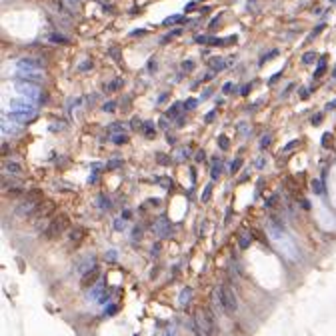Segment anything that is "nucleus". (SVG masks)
<instances>
[{"mask_svg":"<svg viewBox=\"0 0 336 336\" xmlns=\"http://www.w3.org/2000/svg\"><path fill=\"white\" fill-rule=\"evenodd\" d=\"M194 326L198 330L200 336H216L218 334V326H216V318L212 314V310L200 306L194 312Z\"/></svg>","mask_w":336,"mask_h":336,"instance_id":"nucleus-1","label":"nucleus"},{"mask_svg":"<svg viewBox=\"0 0 336 336\" xmlns=\"http://www.w3.org/2000/svg\"><path fill=\"white\" fill-rule=\"evenodd\" d=\"M82 236H84V228H74V230L70 232V240H72L74 244H78L80 240H82Z\"/></svg>","mask_w":336,"mask_h":336,"instance_id":"nucleus-13","label":"nucleus"},{"mask_svg":"<svg viewBox=\"0 0 336 336\" xmlns=\"http://www.w3.org/2000/svg\"><path fill=\"white\" fill-rule=\"evenodd\" d=\"M324 70H326V60H324V58H320V62H318V68H316V72H314V78H320V76L324 74Z\"/></svg>","mask_w":336,"mask_h":336,"instance_id":"nucleus-16","label":"nucleus"},{"mask_svg":"<svg viewBox=\"0 0 336 336\" xmlns=\"http://www.w3.org/2000/svg\"><path fill=\"white\" fill-rule=\"evenodd\" d=\"M182 68H184L186 72H190L192 68H194V62H192V60H184V62H182Z\"/></svg>","mask_w":336,"mask_h":336,"instance_id":"nucleus-34","label":"nucleus"},{"mask_svg":"<svg viewBox=\"0 0 336 336\" xmlns=\"http://www.w3.org/2000/svg\"><path fill=\"white\" fill-rule=\"evenodd\" d=\"M90 66H92V62H84V64L80 66V68H82V70H86V68H90Z\"/></svg>","mask_w":336,"mask_h":336,"instance_id":"nucleus-48","label":"nucleus"},{"mask_svg":"<svg viewBox=\"0 0 336 336\" xmlns=\"http://www.w3.org/2000/svg\"><path fill=\"white\" fill-rule=\"evenodd\" d=\"M312 190L316 192V194H322V184H320L318 180H312Z\"/></svg>","mask_w":336,"mask_h":336,"instance_id":"nucleus-30","label":"nucleus"},{"mask_svg":"<svg viewBox=\"0 0 336 336\" xmlns=\"http://www.w3.org/2000/svg\"><path fill=\"white\" fill-rule=\"evenodd\" d=\"M270 142H272V136H270V134L262 136V138H260V148H268V146H270Z\"/></svg>","mask_w":336,"mask_h":336,"instance_id":"nucleus-24","label":"nucleus"},{"mask_svg":"<svg viewBox=\"0 0 336 336\" xmlns=\"http://www.w3.org/2000/svg\"><path fill=\"white\" fill-rule=\"evenodd\" d=\"M218 146L222 148V150H228V146H230V144H228V138L224 136V134H220V136H218Z\"/></svg>","mask_w":336,"mask_h":336,"instance_id":"nucleus-20","label":"nucleus"},{"mask_svg":"<svg viewBox=\"0 0 336 336\" xmlns=\"http://www.w3.org/2000/svg\"><path fill=\"white\" fill-rule=\"evenodd\" d=\"M314 58H316V52H306V54L302 56V62H304V64H312Z\"/></svg>","mask_w":336,"mask_h":336,"instance_id":"nucleus-19","label":"nucleus"},{"mask_svg":"<svg viewBox=\"0 0 336 336\" xmlns=\"http://www.w3.org/2000/svg\"><path fill=\"white\" fill-rule=\"evenodd\" d=\"M214 298L220 304V308H222L224 314L232 316L234 312L238 310V300H236V294H234V288L230 286L228 282H224V284H220L218 288H216Z\"/></svg>","mask_w":336,"mask_h":336,"instance_id":"nucleus-2","label":"nucleus"},{"mask_svg":"<svg viewBox=\"0 0 336 336\" xmlns=\"http://www.w3.org/2000/svg\"><path fill=\"white\" fill-rule=\"evenodd\" d=\"M330 2H334V4H336V0H330Z\"/></svg>","mask_w":336,"mask_h":336,"instance_id":"nucleus-51","label":"nucleus"},{"mask_svg":"<svg viewBox=\"0 0 336 336\" xmlns=\"http://www.w3.org/2000/svg\"><path fill=\"white\" fill-rule=\"evenodd\" d=\"M298 146H300V140H292L282 148V152H290V150H294V148H298Z\"/></svg>","mask_w":336,"mask_h":336,"instance_id":"nucleus-21","label":"nucleus"},{"mask_svg":"<svg viewBox=\"0 0 336 336\" xmlns=\"http://www.w3.org/2000/svg\"><path fill=\"white\" fill-rule=\"evenodd\" d=\"M322 122V114H316V116H312V124H320Z\"/></svg>","mask_w":336,"mask_h":336,"instance_id":"nucleus-42","label":"nucleus"},{"mask_svg":"<svg viewBox=\"0 0 336 336\" xmlns=\"http://www.w3.org/2000/svg\"><path fill=\"white\" fill-rule=\"evenodd\" d=\"M98 274H100L98 266H94L92 270H88V272L84 274V278H82V286H92L94 282H96V278H98Z\"/></svg>","mask_w":336,"mask_h":336,"instance_id":"nucleus-9","label":"nucleus"},{"mask_svg":"<svg viewBox=\"0 0 336 336\" xmlns=\"http://www.w3.org/2000/svg\"><path fill=\"white\" fill-rule=\"evenodd\" d=\"M178 22H184V18L182 16H170L164 20V26H170V24H178Z\"/></svg>","mask_w":336,"mask_h":336,"instance_id":"nucleus-18","label":"nucleus"},{"mask_svg":"<svg viewBox=\"0 0 336 336\" xmlns=\"http://www.w3.org/2000/svg\"><path fill=\"white\" fill-rule=\"evenodd\" d=\"M322 28H324V24H320V26H316V28H314V30H312V34L308 36V40H312V38H314V36H318V34H320V32H322Z\"/></svg>","mask_w":336,"mask_h":336,"instance_id":"nucleus-33","label":"nucleus"},{"mask_svg":"<svg viewBox=\"0 0 336 336\" xmlns=\"http://www.w3.org/2000/svg\"><path fill=\"white\" fill-rule=\"evenodd\" d=\"M42 200H44V198H42V192L38 190V188L30 190V192L26 194V198H24L22 202L18 204V208H16V214H18V216H30V214L36 210V206L42 202Z\"/></svg>","mask_w":336,"mask_h":336,"instance_id":"nucleus-3","label":"nucleus"},{"mask_svg":"<svg viewBox=\"0 0 336 336\" xmlns=\"http://www.w3.org/2000/svg\"><path fill=\"white\" fill-rule=\"evenodd\" d=\"M204 158H206V154H204V150H198V152H196V162H202V160H204Z\"/></svg>","mask_w":336,"mask_h":336,"instance_id":"nucleus-40","label":"nucleus"},{"mask_svg":"<svg viewBox=\"0 0 336 336\" xmlns=\"http://www.w3.org/2000/svg\"><path fill=\"white\" fill-rule=\"evenodd\" d=\"M108 130H110V132H114V134H120V132H122V124H120V122H114L112 126L108 128Z\"/></svg>","mask_w":336,"mask_h":336,"instance_id":"nucleus-29","label":"nucleus"},{"mask_svg":"<svg viewBox=\"0 0 336 336\" xmlns=\"http://www.w3.org/2000/svg\"><path fill=\"white\" fill-rule=\"evenodd\" d=\"M214 116H216V110H212V112H208V114H206L204 122H212V120H214Z\"/></svg>","mask_w":336,"mask_h":336,"instance_id":"nucleus-39","label":"nucleus"},{"mask_svg":"<svg viewBox=\"0 0 336 336\" xmlns=\"http://www.w3.org/2000/svg\"><path fill=\"white\" fill-rule=\"evenodd\" d=\"M54 208H56V204L52 202V200H42V202L36 206V210L28 216V218H30V222L34 224V226H38V224H40V220H46L48 216L54 212Z\"/></svg>","mask_w":336,"mask_h":336,"instance_id":"nucleus-5","label":"nucleus"},{"mask_svg":"<svg viewBox=\"0 0 336 336\" xmlns=\"http://www.w3.org/2000/svg\"><path fill=\"white\" fill-rule=\"evenodd\" d=\"M196 104H198V102H196L194 98H188V100H186V102H184V108L192 110V108H196Z\"/></svg>","mask_w":336,"mask_h":336,"instance_id":"nucleus-32","label":"nucleus"},{"mask_svg":"<svg viewBox=\"0 0 336 336\" xmlns=\"http://www.w3.org/2000/svg\"><path fill=\"white\" fill-rule=\"evenodd\" d=\"M328 140H330V134L326 132L324 136H322V146H328Z\"/></svg>","mask_w":336,"mask_h":336,"instance_id":"nucleus-44","label":"nucleus"},{"mask_svg":"<svg viewBox=\"0 0 336 336\" xmlns=\"http://www.w3.org/2000/svg\"><path fill=\"white\" fill-rule=\"evenodd\" d=\"M196 42H200V44H208L210 36H196Z\"/></svg>","mask_w":336,"mask_h":336,"instance_id":"nucleus-38","label":"nucleus"},{"mask_svg":"<svg viewBox=\"0 0 336 336\" xmlns=\"http://www.w3.org/2000/svg\"><path fill=\"white\" fill-rule=\"evenodd\" d=\"M114 108H116V102H114V100H110V102H106V104L102 106L104 112H114Z\"/></svg>","mask_w":336,"mask_h":336,"instance_id":"nucleus-27","label":"nucleus"},{"mask_svg":"<svg viewBox=\"0 0 336 336\" xmlns=\"http://www.w3.org/2000/svg\"><path fill=\"white\" fill-rule=\"evenodd\" d=\"M280 76H282V72H276V74H274V76H272V78H270V84H274L276 80L280 78Z\"/></svg>","mask_w":336,"mask_h":336,"instance_id":"nucleus-46","label":"nucleus"},{"mask_svg":"<svg viewBox=\"0 0 336 336\" xmlns=\"http://www.w3.org/2000/svg\"><path fill=\"white\" fill-rule=\"evenodd\" d=\"M210 68L214 72H220V70L226 68V62H224V58H212L210 60Z\"/></svg>","mask_w":336,"mask_h":336,"instance_id":"nucleus-11","label":"nucleus"},{"mask_svg":"<svg viewBox=\"0 0 336 336\" xmlns=\"http://www.w3.org/2000/svg\"><path fill=\"white\" fill-rule=\"evenodd\" d=\"M120 86H122V80H114L112 84H108V86H106V90H108V92H114V90H118Z\"/></svg>","mask_w":336,"mask_h":336,"instance_id":"nucleus-26","label":"nucleus"},{"mask_svg":"<svg viewBox=\"0 0 336 336\" xmlns=\"http://www.w3.org/2000/svg\"><path fill=\"white\" fill-rule=\"evenodd\" d=\"M16 90H18L22 96H26L28 100H36L38 96H40V94H38V92H40V90H38V86L30 84V82H26V84H24V82H16Z\"/></svg>","mask_w":336,"mask_h":336,"instance_id":"nucleus-7","label":"nucleus"},{"mask_svg":"<svg viewBox=\"0 0 336 336\" xmlns=\"http://www.w3.org/2000/svg\"><path fill=\"white\" fill-rule=\"evenodd\" d=\"M222 90H224V92H226V94H228V92H230V90H232V84H230V82H226V84H224V86H222Z\"/></svg>","mask_w":336,"mask_h":336,"instance_id":"nucleus-47","label":"nucleus"},{"mask_svg":"<svg viewBox=\"0 0 336 336\" xmlns=\"http://www.w3.org/2000/svg\"><path fill=\"white\" fill-rule=\"evenodd\" d=\"M240 166H242V158H238V160H234L232 164H230V172H232V174H234V172H238Z\"/></svg>","mask_w":336,"mask_h":336,"instance_id":"nucleus-25","label":"nucleus"},{"mask_svg":"<svg viewBox=\"0 0 336 336\" xmlns=\"http://www.w3.org/2000/svg\"><path fill=\"white\" fill-rule=\"evenodd\" d=\"M130 126L134 128V130H136V128H140V126H142V124H140V120H138V118H132V122H130Z\"/></svg>","mask_w":336,"mask_h":336,"instance_id":"nucleus-41","label":"nucleus"},{"mask_svg":"<svg viewBox=\"0 0 336 336\" xmlns=\"http://www.w3.org/2000/svg\"><path fill=\"white\" fill-rule=\"evenodd\" d=\"M152 230L158 234L160 238H166L168 234H170V220L166 218V216H160V218L154 220V224H152Z\"/></svg>","mask_w":336,"mask_h":336,"instance_id":"nucleus-8","label":"nucleus"},{"mask_svg":"<svg viewBox=\"0 0 336 336\" xmlns=\"http://www.w3.org/2000/svg\"><path fill=\"white\" fill-rule=\"evenodd\" d=\"M332 76H334V78H336V68H334V72H332Z\"/></svg>","mask_w":336,"mask_h":336,"instance_id":"nucleus-50","label":"nucleus"},{"mask_svg":"<svg viewBox=\"0 0 336 336\" xmlns=\"http://www.w3.org/2000/svg\"><path fill=\"white\" fill-rule=\"evenodd\" d=\"M142 130H144V134H146L148 138H152L156 134V126H154V122H144L142 124Z\"/></svg>","mask_w":336,"mask_h":336,"instance_id":"nucleus-12","label":"nucleus"},{"mask_svg":"<svg viewBox=\"0 0 336 336\" xmlns=\"http://www.w3.org/2000/svg\"><path fill=\"white\" fill-rule=\"evenodd\" d=\"M16 66H18V72H40L42 62L36 58H20L16 62Z\"/></svg>","mask_w":336,"mask_h":336,"instance_id":"nucleus-6","label":"nucleus"},{"mask_svg":"<svg viewBox=\"0 0 336 336\" xmlns=\"http://www.w3.org/2000/svg\"><path fill=\"white\" fill-rule=\"evenodd\" d=\"M178 110H180V102H176V104H172L170 108L166 110V116H170V118H174L176 114H178Z\"/></svg>","mask_w":336,"mask_h":336,"instance_id":"nucleus-17","label":"nucleus"},{"mask_svg":"<svg viewBox=\"0 0 336 336\" xmlns=\"http://www.w3.org/2000/svg\"><path fill=\"white\" fill-rule=\"evenodd\" d=\"M210 194H212V184L204 186V192H202V202H208V200H210Z\"/></svg>","mask_w":336,"mask_h":336,"instance_id":"nucleus-22","label":"nucleus"},{"mask_svg":"<svg viewBox=\"0 0 336 336\" xmlns=\"http://www.w3.org/2000/svg\"><path fill=\"white\" fill-rule=\"evenodd\" d=\"M248 92H250V84H246V86H242V90H240V94H244V96H246Z\"/></svg>","mask_w":336,"mask_h":336,"instance_id":"nucleus-45","label":"nucleus"},{"mask_svg":"<svg viewBox=\"0 0 336 336\" xmlns=\"http://www.w3.org/2000/svg\"><path fill=\"white\" fill-rule=\"evenodd\" d=\"M4 174L20 176V174H22V166L16 164V162H4Z\"/></svg>","mask_w":336,"mask_h":336,"instance_id":"nucleus-10","label":"nucleus"},{"mask_svg":"<svg viewBox=\"0 0 336 336\" xmlns=\"http://www.w3.org/2000/svg\"><path fill=\"white\" fill-rule=\"evenodd\" d=\"M116 166H122V162H120V160H112V162H108V168H116Z\"/></svg>","mask_w":336,"mask_h":336,"instance_id":"nucleus-43","label":"nucleus"},{"mask_svg":"<svg viewBox=\"0 0 336 336\" xmlns=\"http://www.w3.org/2000/svg\"><path fill=\"white\" fill-rule=\"evenodd\" d=\"M68 226H70L68 216H66V214H60V216H56V218L50 220V224H48L46 230H44V236H46L48 240H52V238L60 236V234H64Z\"/></svg>","mask_w":336,"mask_h":336,"instance_id":"nucleus-4","label":"nucleus"},{"mask_svg":"<svg viewBox=\"0 0 336 336\" xmlns=\"http://www.w3.org/2000/svg\"><path fill=\"white\" fill-rule=\"evenodd\" d=\"M158 182H160V184H162V186H164V188H166V190H170V188H172V180H168V178H160V180H158Z\"/></svg>","mask_w":336,"mask_h":336,"instance_id":"nucleus-35","label":"nucleus"},{"mask_svg":"<svg viewBox=\"0 0 336 336\" xmlns=\"http://www.w3.org/2000/svg\"><path fill=\"white\" fill-rule=\"evenodd\" d=\"M220 172H222V166H220V164H214V166H212V170H210V176H212V180L218 178V176H220Z\"/></svg>","mask_w":336,"mask_h":336,"instance_id":"nucleus-23","label":"nucleus"},{"mask_svg":"<svg viewBox=\"0 0 336 336\" xmlns=\"http://www.w3.org/2000/svg\"><path fill=\"white\" fill-rule=\"evenodd\" d=\"M160 126H162V128H166V126H168V124H166V118H160Z\"/></svg>","mask_w":336,"mask_h":336,"instance_id":"nucleus-49","label":"nucleus"},{"mask_svg":"<svg viewBox=\"0 0 336 336\" xmlns=\"http://www.w3.org/2000/svg\"><path fill=\"white\" fill-rule=\"evenodd\" d=\"M50 40H52V42H62V44H66V42H68L64 36H60V34H52V36H50Z\"/></svg>","mask_w":336,"mask_h":336,"instance_id":"nucleus-31","label":"nucleus"},{"mask_svg":"<svg viewBox=\"0 0 336 336\" xmlns=\"http://www.w3.org/2000/svg\"><path fill=\"white\" fill-rule=\"evenodd\" d=\"M112 142H114V144H126V142H128V136H126L124 132L114 134V136H112Z\"/></svg>","mask_w":336,"mask_h":336,"instance_id":"nucleus-15","label":"nucleus"},{"mask_svg":"<svg viewBox=\"0 0 336 336\" xmlns=\"http://www.w3.org/2000/svg\"><path fill=\"white\" fill-rule=\"evenodd\" d=\"M188 298H190V290L186 288V290H182V294H180V304H186Z\"/></svg>","mask_w":336,"mask_h":336,"instance_id":"nucleus-28","label":"nucleus"},{"mask_svg":"<svg viewBox=\"0 0 336 336\" xmlns=\"http://www.w3.org/2000/svg\"><path fill=\"white\" fill-rule=\"evenodd\" d=\"M250 234H240V238H238V244H240V248H248V244H250Z\"/></svg>","mask_w":336,"mask_h":336,"instance_id":"nucleus-14","label":"nucleus"},{"mask_svg":"<svg viewBox=\"0 0 336 336\" xmlns=\"http://www.w3.org/2000/svg\"><path fill=\"white\" fill-rule=\"evenodd\" d=\"M124 226H126V222H124V220H120V218L114 222V228H116V230H124Z\"/></svg>","mask_w":336,"mask_h":336,"instance_id":"nucleus-37","label":"nucleus"},{"mask_svg":"<svg viewBox=\"0 0 336 336\" xmlns=\"http://www.w3.org/2000/svg\"><path fill=\"white\" fill-rule=\"evenodd\" d=\"M276 54H278V50H272V52H270V54H266V56H262V60H260V64H264V62H266V60H270V58H274V56H276Z\"/></svg>","mask_w":336,"mask_h":336,"instance_id":"nucleus-36","label":"nucleus"}]
</instances>
